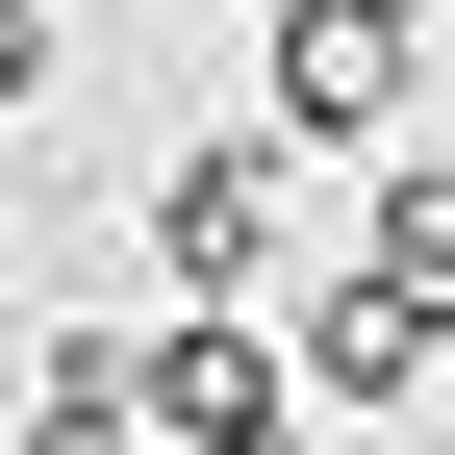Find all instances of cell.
<instances>
[{
    "instance_id": "6da1fadb",
    "label": "cell",
    "mask_w": 455,
    "mask_h": 455,
    "mask_svg": "<svg viewBox=\"0 0 455 455\" xmlns=\"http://www.w3.org/2000/svg\"><path fill=\"white\" fill-rule=\"evenodd\" d=\"M278 228H304V152L278 127L152 152V278H178V304H278Z\"/></svg>"
},
{
    "instance_id": "7a4b0ae2",
    "label": "cell",
    "mask_w": 455,
    "mask_h": 455,
    "mask_svg": "<svg viewBox=\"0 0 455 455\" xmlns=\"http://www.w3.org/2000/svg\"><path fill=\"white\" fill-rule=\"evenodd\" d=\"M127 405H152V455H278L304 379H278L253 304H152V329H127Z\"/></svg>"
},
{
    "instance_id": "3957f363",
    "label": "cell",
    "mask_w": 455,
    "mask_h": 455,
    "mask_svg": "<svg viewBox=\"0 0 455 455\" xmlns=\"http://www.w3.org/2000/svg\"><path fill=\"white\" fill-rule=\"evenodd\" d=\"M355 178H379V203H355V304L455 379V178H430V152H355Z\"/></svg>"
},
{
    "instance_id": "277c9868",
    "label": "cell",
    "mask_w": 455,
    "mask_h": 455,
    "mask_svg": "<svg viewBox=\"0 0 455 455\" xmlns=\"http://www.w3.org/2000/svg\"><path fill=\"white\" fill-rule=\"evenodd\" d=\"M278 379H304V430H405L430 405V355L355 304V278H304V329H278Z\"/></svg>"
},
{
    "instance_id": "5b68a950",
    "label": "cell",
    "mask_w": 455,
    "mask_h": 455,
    "mask_svg": "<svg viewBox=\"0 0 455 455\" xmlns=\"http://www.w3.org/2000/svg\"><path fill=\"white\" fill-rule=\"evenodd\" d=\"M26 455H152V405H127V329H51V355H26Z\"/></svg>"
},
{
    "instance_id": "8992f818",
    "label": "cell",
    "mask_w": 455,
    "mask_h": 455,
    "mask_svg": "<svg viewBox=\"0 0 455 455\" xmlns=\"http://www.w3.org/2000/svg\"><path fill=\"white\" fill-rule=\"evenodd\" d=\"M51 51H76V0H0V127L51 101Z\"/></svg>"
},
{
    "instance_id": "52a82bcc",
    "label": "cell",
    "mask_w": 455,
    "mask_h": 455,
    "mask_svg": "<svg viewBox=\"0 0 455 455\" xmlns=\"http://www.w3.org/2000/svg\"><path fill=\"white\" fill-rule=\"evenodd\" d=\"M278 455H304V430H278Z\"/></svg>"
}]
</instances>
